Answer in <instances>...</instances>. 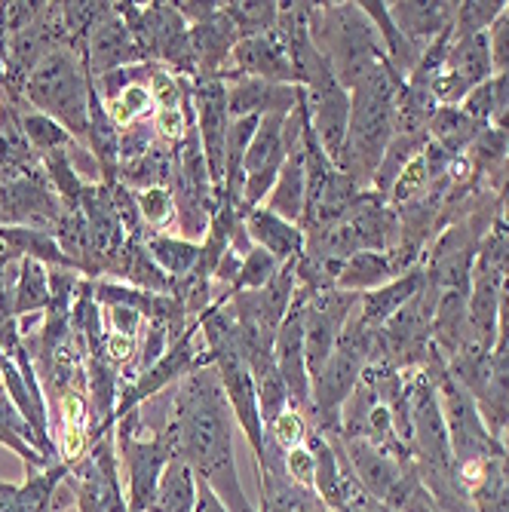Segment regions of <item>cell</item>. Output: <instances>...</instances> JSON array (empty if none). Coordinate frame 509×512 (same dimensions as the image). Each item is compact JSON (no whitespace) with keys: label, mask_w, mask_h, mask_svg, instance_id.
<instances>
[{"label":"cell","mask_w":509,"mask_h":512,"mask_svg":"<svg viewBox=\"0 0 509 512\" xmlns=\"http://www.w3.org/2000/svg\"><path fill=\"white\" fill-rule=\"evenodd\" d=\"M234 411L227 405L218 371L212 365L191 371L169 393L166 427L181 457L200 482H206L230 512H261L243 488L234 457Z\"/></svg>","instance_id":"1"},{"label":"cell","mask_w":509,"mask_h":512,"mask_svg":"<svg viewBox=\"0 0 509 512\" xmlns=\"http://www.w3.org/2000/svg\"><path fill=\"white\" fill-rule=\"evenodd\" d=\"M402 83L393 65L384 62L372 77L350 89V126L335 163L359 191H372L378 166L396 135V92Z\"/></svg>","instance_id":"2"},{"label":"cell","mask_w":509,"mask_h":512,"mask_svg":"<svg viewBox=\"0 0 509 512\" xmlns=\"http://www.w3.org/2000/svg\"><path fill=\"white\" fill-rule=\"evenodd\" d=\"M307 25L316 50L326 56L347 92L387 62L381 37L359 4H313Z\"/></svg>","instance_id":"3"},{"label":"cell","mask_w":509,"mask_h":512,"mask_svg":"<svg viewBox=\"0 0 509 512\" xmlns=\"http://www.w3.org/2000/svg\"><path fill=\"white\" fill-rule=\"evenodd\" d=\"M114 442H117V463H120L126 506L129 512H148L169 460L175 457V439L166 424L148 427L142 408H132L117 421Z\"/></svg>","instance_id":"4"},{"label":"cell","mask_w":509,"mask_h":512,"mask_svg":"<svg viewBox=\"0 0 509 512\" xmlns=\"http://www.w3.org/2000/svg\"><path fill=\"white\" fill-rule=\"evenodd\" d=\"M378 332H368L365 325H359L356 313L347 322V329L335 347V353L326 359L313 378V421L310 430L338 436L341 433V411L353 390L359 387L368 362L375 356Z\"/></svg>","instance_id":"5"},{"label":"cell","mask_w":509,"mask_h":512,"mask_svg":"<svg viewBox=\"0 0 509 512\" xmlns=\"http://www.w3.org/2000/svg\"><path fill=\"white\" fill-rule=\"evenodd\" d=\"M89 68H83L74 53L56 50L46 56L28 77L25 92L34 108L65 126L77 142L89 135Z\"/></svg>","instance_id":"6"},{"label":"cell","mask_w":509,"mask_h":512,"mask_svg":"<svg viewBox=\"0 0 509 512\" xmlns=\"http://www.w3.org/2000/svg\"><path fill=\"white\" fill-rule=\"evenodd\" d=\"M359 298L362 295L341 292V289L304 295V356H307L310 378H316V371L335 353L347 322L359 307Z\"/></svg>","instance_id":"7"},{"label":"cell","mask_w":509,"mask_h":512,"mask_svg":"<svg viewBox=\"0 0 509 512\" xmlns=\"http://www.w3.org/2000/svg\"><path fill=\"white\" fill-rule=\"evenodd\" d=\"M191 99L197 117V135L206 157V169L212 178V188L221 197L224 181V157H227V132H230V108H227V83L215 77L191 80Z\"/></svg>","instance_id":"8"},{"label":"cell","mask_w":509,"mask_h":512,"mask_svg":"<svg viewBox=\"0 0 509 512\" xmlns=\"http://www.w3.org/2000/svg\"><path fill=\"white\" fill-rule=\"evenodd\" d=\"M237 77L298 86L295 68H292L289 50H286V40L276 34V28L270 34H261V37H243L234 46V53H230V59H227V68L221 71L218 80L230 83Z\"/></svg>","instance_id":"9"},{"label":"cell","mask_w":509,"mask_h":512,"mask_svg":"<svg viewBox=\"0 0 509 512\" xmlns=\"http://www.w3.org/2000/svg\"><path fill=\"white\" fill-rule=\"evenodd\" d=\"M138 62H145V56L138 50L132 31L126 28L114 4H102L86 40V68L92 80H99L120 68H129V65H138Z\"/></svg>","instance_id":"10"},{"label":"cell","mask_w":509,"mask_h":512,"mask_svg":"<svg viewBox=\"0 0 509 512\" xmlns=\"http://www.w3.org/2000/svg\"><path fill=\"white\" fill-rule=\"evenodd\" d=\"M454 10H457V4H448V0H430V4L399 0V4H390V16H393L396 28L421 56L439 37L454 31Z\"/></svg>","instance_id":"11"},{"label":"cell","mask_w":509,"mask_h":512,"mask_svg":"<svg viewBox=\"0 0 509 512\" xmlns=\"http://www.w3.org/2000/svg\"><path fill=\"white\" fill-rule=\"evenodd\" d=\"M298 99H301V89L286 86V83H267V80H252V77H237L227 83L230 120L292 114L298 108Z\"/></svg>","instance_id":"12"},{"label":"cell","mask_w":509,"mask_h":512,"mask_svg":"<svg viewBox=\"0 0 509 512\" xmlns=\"http://www.w3.org/2000/svg\"><path fill=\"white\" fill-rule=\"evenodd\" d=\"M424 286H427V270H424V264H418V267H411L408 273L396 276L393 283H387V286H381V289H375V292L362 295V298H359V313H356L359 325H365L368 332H381L384 325H387V322H390L414 295H418Z\"/></svg>","instance_id":"13"},{"label":"cell","mask_w":509,"mask_h":512,"mask_svg":"<svg viewBox=\"0 0 509 512\" xmlns=\"http://www.w3.org/2000/svg\"><path fill=\"white\" fill-rule=\"evenodd\" d=\"M246 230H249V240L252 246L264 249L267 255H273L280 264H292L301 258L304 252V227L301 224H292L280 215H273L270 209L258 206V209H249L246 212Z\"/></svg>","instance_id":"14"},{"label":"cell","mask_w":509,"mask_h":512,"mask_svg":"<svg viewBox=\"0 0 509 512\" xmlns=\"http://www.w3.org/2000/svg\"><path fill=\"white\" fill-rule=\"evenodd\" d=\"M237 43H240V34H237L234 22L227 19L224 4L212 19L191 25V50L197 59V77H215L218 80L221 71L227 68V59H230V53H234Z\"/></svg>","instance_id":"15"},{"label":"cell","mask_w":509,"mask_h":512,"mask_svg":"<svg viewBox=\"0 0 509 512\" xmlns=\"http://www.w3.org/2000/svg\"><path fill=\"white\" fill-rule=\"evenodd\" d=\"M488 433L503 442L509 433V347L491 350V368L482 390L473 396Z\"/></svg>","instance_id":"16"},{"label":"cell","mask_w":509,"mask_h":512,"mask_svg":"<svg viewBox=\"0 0 509 512\" xmlns=\"http://www.w3.org/2000/svg\"><path fill=\"white\" fill-rule=\"evenodd\" d=\"M304 206H307V169H304V135H301V142L289 151L273 191L267 194L264 209H270L273 215H280L292 224H301Z\"/></svg>","instance_id":"17"},{"label":"cell","mask_w":509,"mask_h":512,"mask_svg":"<svg viewBox=\"0 0 509 512\" xmlns=\"http://www.w3.org/2000/svg\"><path fill=\"white\" fill-rule=\"evenodd\" d=\"M399 273L393 252H356L338 270V289L353 295H368L387 283H393Z\"/></svg>","instance_id":"18"},{"label":"cell","mask_w":509,"mask_h":512,"mask_svg":"<svg viewBox=\"0 0 509 512\" xmlns=\"http://www.w3.org/2000/svg\"><path fill=\"white\" fill-rule=\"evenodd\" d=\"M359 10L368 16V22L375 25L378 37H381V46H384V56L387 62L393 65V71L405 80L414 68L421 62V53L414 50V46L402 37V31L396 28L393 16H390V4L384 0H356Z\"/></svg>","instance_id":"19"},{"label":"cell","mask_w":509,"mask_h":512,"mask_svg":"<svg viewBox=\"0 0 509 512\" xmlns=\"http://www.w3.org/2000/svg\"><path fill=\"white\" fill-rule=\"evenodd\" d=\"M445 71L460 77L470 92L494 77V62L488 50V34H473V37H451L448 53H445Z\"/></svg>","instance_id":"20"},{"label":"cell","mask_w":509,"mask_h":512,"mask_svg":"<svg viewBox=\"0 0 509 512\" xmlns=\"http://www.w3.org/2000/svg\"><path fill=\"white\" fill-rule=\"evenodd\" d=\"M485 126L476 123L470 114H464V108H436L433 120H430V142L439 145L448 157H460L467 154L470 145L479 138Z\"/></svg>","instance_id":"21"},{"label":"cell","mask_w":509,"mask_h":512,"mask_svg":"<svg viewBox=\"0 0 509 512\" xmlns=\"http://www.w3.org/2000/svg\"><path fill=\"white\" fill-rule=\"evenodd\" d=\"M194 506H197V476L181 457H172L148 512H194Z\"/></svg>","instance_id":"22"},{"label":"cell","mask_w":509,"mask_h":512,"mask_svg":"<svg viewBox=\"0 0 509 512\" xmlns=\"http://www.w3.org/2000/svg\"><path fill=\"white\" fill-rule=\"evenodd\" d=\"M145 246H148L151 258L157 261V267L172 279H184L200 261V243H194V240H181V237H169V234H148Z\"/></svg>","instance_id":"23"},{"label":"cell","mask_w":509,"mask_h":512,"mask_svg":"<svg viewBox=\"0 0 509 512\" xmlns=\"http://www.w3.org/2000/svg\"><path fill=\"white\" fill-rule=\"evenodd\" d=\"M50 270L46 264L25 258L19 267V279H16V289H13V307L16 316H31V313H46L50 307Z\"/></svg>","instance_id":"24"},{"label":"cell","mask_w":509,"mask_h":512,"mask_svg":"<svg viewBox=\"0 0 509 512\" xmlns=\"http://www.w3.org/2000/svg\"><path fill=\"white\" fill-rule=\"evenodd\" d=\"M470 500L476 512H509V479L503 473L500 457L491 460L482 476L470 488Z\"/></svg>","instance_id":"25"},{"label":"cell","mask_w":509,"mask_h":512,"mask_svg":"<svg viewBox=\"0 0 509 512\" xmlns=\"http://www.w3.org/2000/svg\"><path fill=\"white\" fill-rule=\"evenodd\" d=\"M224 13L234 22L243 40V37L270 34L276 28V19H280V4H270V0H258V4H224Z\"/></svg>","instance_id":"26"},{"label":"cell","mask_w":509,"mask_h":512,"mask_svg":"<svg viewBox=\"0 0 509 512\" xmlns=\"http://www.w3.org/2000/svg\"><path fill=\"white\" fill-rule=\"evenodd\" d=\"M255 378V393H258V411H261V421L264 427H270L276 417L286 414L292 408L289 402V390L283 384V375H280V365H270L264 371H258Z\"/></svg>","instance_id":"27"},{"label":"cell","mask_w":509,"mask_h":512,"mask_svg":"<svg viewBox=\"0 0 509 512\" xmlns=\"http://www.w3.org/2000/svg\"><path fill=\"white\" fill-rule=\"evenodd\" d=\"M22 135L28 138V142L40 151V154H50V151H65L68 145H74L77 138L59 126L53 117H46L40 111H31L22 117Z\"/></svg>","instance_id":"28"},{"label":"cell","mask_w":509,"mask_h":512,"mask_svg":"<svg viewBox=\"0 0 509 512\" xmlns=\"http://www.w3.org/2000/svg\"><path fill=\"white\" fill-rule=\"evenodd\" d=\"M503 0H464L454 10V31L451 37H473V34H488V28L497 22L503 13Z\"/></svg>","instance_id":"29"},{"label":"cell","mask_w":509,"mask_h":512,"mask_svg":"<svg viewBox=\"0 0 509 512\" xmlns=\"http://www.w3.org/2000/svg\"><path fill=\"white\" fill-rule=\"evenodd\" d=\"M138 200V215H142V224L151 227V234H163V230L178 218L175 209V197L166 184H157V188H142L135 194Z\"/></svg>","instance_id":"30"},{"label":"cell","mask_w":509,"mask_h":512,"mask_svg":"<svg viewBox=\"0 0 509 512\" xmlns=\"http://www.w3.org/2000/svg\"><path fill=\"white\" fill-rule=\"evenodd\" d=\"M280 261H276L273 255H267L264 249H252L246 258H243V267H240V276H237V286H234V295L240 292H258L264 289L270 279L280 273Z\"/></svg>","instance_id":"31"},{"label":"cell","mask_w":509,"mask_h":512,"mask_svg":"<svg viewBox=\"0 0 509 512\" xmlns=\"http://www.w3.org/2000/svg\"><path fill=\"white\" fill-rule=\"evenodd\" d=\"M307 436H310V424H307V417L298 414L295 408H289L286 414L276 417L270 427H264V439L273 442L283 454L292 451V448L307 445Z\"/></svg>","instance_id":"32"},{"label":"cell","mask_w":509,"mask_h":512,"mask_svg":"<svg viewBox=\"0 0 509 512\" xmlns=\"http://www.w3.org/2000/svg\"><path fill=\"white\" fill-rule=\"evenodd\" d=\"M488 50L494 62V74L509 71V4L497 16V22L488 28Z\"/></svg>","instance_id":"33"},{"label":"cell","mask_w":509,"mask_h":512,"mask_svg":"<svg viewBox=\"0 0 509 512\" xmlns=\"http://www.w3.org/2000/svg\"><path fill=\"white\" fill-rule=\"evenodd\" d=\"M105 322H108V332H117V335H126V338H138L145 329L142 313H135L132 307H123V304H108L105 307Z\"/></svg>","instance_id":"34"},{"label":"cell","mask_w":509,"mask_h":512,"mask_svg":"<svg viewBox=\"0 0 509 512\" xmlns=\"http://www.w3.org/2000/svg\"><path fill=\"white\" fill-rule=\"evenodd\" d=\"M283 470L289 473V479H292V482H298V485H304V488H313V479H316V463H313V454H310V448H307V445L286 451V457H283Z\"/></svg>","instance_id":"35"},{"label":"cell","mask_w":509,"mask_h":512,"mask_svg":"<svg viewBox=\"0 0 509 512\" xmlns=\"http://www.w3.org/2000/svg\"><path fill=\"white\" fill-rule=\"evenodd\" d=\"M194 512H230V509L224 506V500L206 482L197 479V506H194Z\"/></svg>","instance_id":"36"}]
</instances>
